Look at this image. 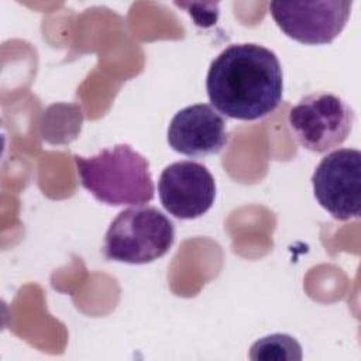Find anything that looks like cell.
<instances>
[{"instance_id":"obj_1","label":"cell","mask_w":361,"mask_h":361,"mask_svg":"<svg viewBox=\"0 0 361 361\" xmlns=\"http://www.w3.org/2000/svg\"><path fill=\"white\" fill-rule=\"evenodd\" d=\"M206 90L212 106L226 117L254 121L282 102L283 76L274 51L252 42L233 44L210 63Z\"/></svg>"},{"instance_id":"obj_2","label":"cell","mask_w":361,"mask_h":361,"mask_svg":"<svg viewBox=\"0 0 361 361\" xmlns=\"http://www.w3.org/2000/svg\"><path fill=\"white\" fill-rule=\"evenodd\" d=\"M82 186L111 206H142L154 197L148 161L128 144H117L92 157L75 155Z\"/></svg>"},{"instance_id":"obj_3","label":"cell","mask_w":361,"mask_h":361,"mask_svg":"<svg viewBox=\"0 0 361 361\" xmlns=\"http://www.w3.org/2000/svg\"><path fill=\"white\" fill-rule=\"evenodd\" d=\"M175 241L173 223L157 207L134 206L109 226L103 254L109 261L147 264L164 257Z\"/></svg>"},{"instance_id":"obj_4","label":"cell","mask_w":361,"mask_h":361,"mask_svg":"<svg viewBox=\"0 0 361 361\" xmlns=\"http://www.w3.org/2000/svg\"><path fill=\"white\" fill-rule=\"evenodd\" d=\"M354 120L348 103L327 92L302 97L288 114V124L296 141L317 154L341 145L350 135Z\"/></svg>"},{"instance_id":"obj_5","label":"cell","mask_w":361,"mask_h":361,"mask_svg":"<svg viewBox=\"0 0 361 361\" xmlns=\"http://www.w3.org/2000/svg\"><path fill=\"white\" fill-rule=\"evenodd\" d=\"M319 204L336 220L358 219L361 213V152L340 148L322 158L312 175Z\"/></svg>"},{"instance_id":"obj_6","label":"cell","mask_w":361,"mask_h":361,"mask_svg":"<svg viewBox=\"0 0 361 361\" xmlns=\"http://www.w3.org/2000/svg\"><path fill=\"white\" fill-rule=\"evenodd\" d=\"M353 1H293L269 3L276 25L292 39L307 45L333 42L347 24Z\"/></svg>"},{"instance_id":"obj_7","label":"cell","mask_w":361,"mask_h":361,"mask_svg":"<svg viewBox=\"0 0 361 361\" xmlns=\"http://www.w3.org/2000/svg\"><path fill=\"white\" fill-rule=\"evenodd\" d=\"M158 195L169 214L180 220H192L203 216L213 206L216 182L204 165L178 161L161 172Z\"/></svg>"},{"instance_id":"obj_8","label":"cell","mask_w":361,"mask_h":361,"mask_svg":"<svg viewBox=\"0 0 361 361\" xmlns=\"http://www.w3.org/2000/svg\"><path fill=\"white\" fill-rule=\"evenodd\" d=\"M168 142L173 151L186 157L219 154L228 142L226 121L210 104L188 106L172 117Z\"/></svg>"},{"instance_id":"obj_9","label":"cell","mask_w":361,"mask_h":361,"mask_svg":"<svg viewBox=\"0 0 361 361\" xmlns=\"http://www.w3.org/2000/svg\"><path fill=\"white\" fill-rule=\"evenodd\" d=\"M252 361H300L302 347L289 334L275 333L257 340L250 348Z\"/></svg>"}]
</instances>
